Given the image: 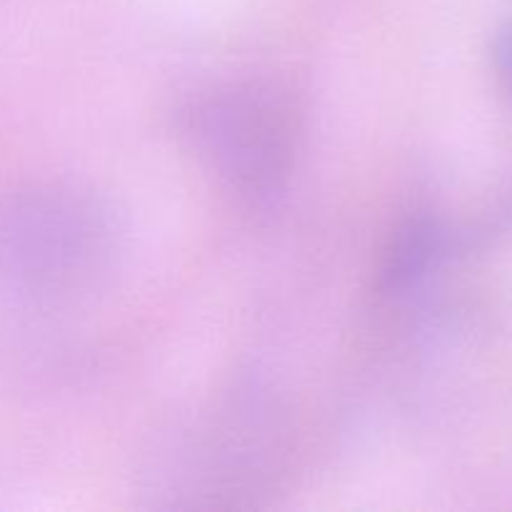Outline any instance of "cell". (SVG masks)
<instances>
[{"label": "cell", "instance_id": "3957f363", "mask_svg": "<svg viewBox=\"0 0 512 512\" xmlns=\"http://www.w3.org/2000/svg\"><path fill=\"white\" fill-rule=\"evenodd\" d=\"M450 233L435 218H413L395 233L383 263V288L400 295L415 288L450 250Z\"/></svg>", "mask_w": 512, "mask_h": 512}, {"label": "cell", "instance_id": "7a4b0ae2", "mask_svg": "<svg viewBox=\"0 0 512 512\" xmlns=\"http://www.w3.org/2000/svg\"><path fill=\"white\" fill-rule=\"evenodd\" d=\"M188 135L208 168L245 198H270L283 185L295 153V110L268 85H233L198 100Z\"/></svg>", "mask_w": 512, "mask_h": 512}, {"label": "cell", "instance_id": "6da1fadb", "mask_svg": "<svg viewBox=\"0 0 512 512\" xmlns=\"http://www.w3.org/2000/svg\"><path fill=\"white\" fill-rule=\"evenodd\" d=\"M110 213L75 188H38L0 210V263L30 290L70 295L93 288L113 263Z\"/></svg>", "mask_w": 512, "mask_h": 512}, {"label": "cell", "instance_id": "277c9868", "mask_svg": "<svg viewBox=\"0 0 512 512\" xmlns=\"http://www.w3.org/2000/svg\"><path fill=\"white\" fill-rule=\"evenodd\" d=\"M493 60H495V70H498L500 83H503L505 93H508L512 100V23L505 25V28L498 33V38H495Z\"/></svg>", "mask_w": 512, "mask_h": 512}]
</instances>
